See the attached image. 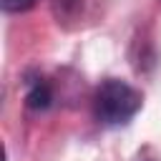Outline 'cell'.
<instances>
[{
  "mask_svg": "<svg viewBox=\"0 0 161 161\" xmlns=\"http://www.w3.org/2000/svg\"><path fill=\"white\" fill-rule=\"evenodd\" d=\"M143 96L131 83L108 78L96 88L93 96V116L103 126H123L141 111Z\"/></svg>",
  "mask_w": 161,
  "mask_h": 161,
  "instance_id": "obj_1",
  "label": "cell"
},
{
  "mask_svg": "<svg viewBox=\"0 0 161 161\" xmlns=\"http://www.w3.org/2000/svg\"><path fill=\"white\" fill-rule=\"evenodd\" d=\"M50 101H53V93H50V86H48L43 78H35V80L28 83V93H25V103H28V108H33V111H43V108L50 106Z\"/></svg>",
  "mask_w": 161,
  "mask_h": 161,
  "instance_id": "obj_2",
  "label": "cell"
},
{
  "mask_svg": "<svg viewBox=\"0 0 161 161\" xmlns=\"http://www.w3.org/2000/svg\"><path fill=\"white\" fill-rule=\"evenodd\" d=\"M5 13H25L35 5V0H0Z\"/></svg>",
  "mask_w": 161,
  "mask_h": 161,
  "instance_id": "obj_3",
  "label": "cell"
}]
</instances>
